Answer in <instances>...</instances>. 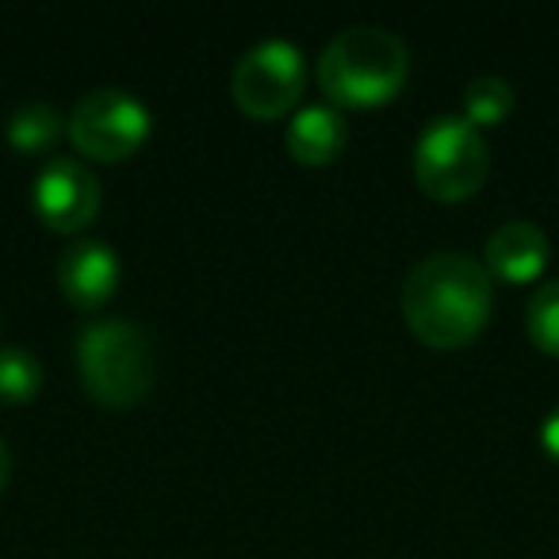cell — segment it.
Masks as SVG:
<instances>
[{
    "instance_id": "cell-1",
    "label": "cell",
    "mask_w": 559,
    "mask_h": 559,
    "mask_svg": "<svg viewBox=\"0 0 559 559\" xmlns=\"http://www.w3.org/2000/svg\"><path fill=\"white\" fill-rule=\"evenodd\" d=\"M403 319L421 342L464 345L487 326L495 307V284L483 261L464 249H433L403 280Z\"/></svg>"
},
{
    "instance_id": "cell-2",
    "label": "cell",
    "mask_w": 559,
    "mask_h": 559,
    "mask_svg": "<svg viewBox=\"0 0 559 559\" xmlns=\"http://www.w3.org/2000/svg\"><path fill=\"white\" fill-rule=\"evenodd\" d=\"M411 70L403 35L383 24L342 27L319 55V85L334 104H383L399 93Z\"/></svg>"
},
{
    "instance_id": "cell-3",
    "label": "cell",
    "mask_w": 559,
    "mask_h": 559,
    "mask_svg": "<svg viewBox=\"0 0 559 559\" xmlns=\"http://www.w3.org/2000/svg\"><path fill=\"white\" fill-rule=\"evenodd\" d=\"M78 368L93 399L108 406H131L154 383V342L134 319L104 314L81 326Z\"/></svg>"
},
{
    "instance_id": "cell-4",
    "label": "cell",
    "mask_w": 559,
    "mask_h": 559,
    "mask_svg": "<svg viewBox=\"0 0 559 559\" xmlns=\"http://www.w3.org/2000/svg\"><path fill=\"white\" fill-rule=\"evenodd\" d=\"M414 173L437 200H464L487 180L490 146L464 116H433L414 142Z\"/></svg>"
},
{
    "instance_id": "cell-5",
    "label": "cell",
    "mask_w": 559,
    "mask_h": 559,
    "mask_svg": "<svg viewBox=\"0 0 559 559\" xmlns=\"http://www.w3.org/2000/svg\"><path fill=\"white\" fill-rule=\"evenodd\" d=\"M73 146L100 162H119L134 154L150 134V108L142 96L119 85H100L78 96L70 119H66Z\"/></svg>"
},
{
    "instance_id": "cell-6",
    "label": "cell",
    "mask_w": 559,
    "mask_h": 559,
    "mask_svg": "<svg viewBox=\"0 0 559 559\" xmlns=\"http://www.w3.org/2000/svg\"><path fill=\"white\" fill-rule=\"evenodd\" d=\"M307 81V58L284 35L257 39L234 66V100L257 119H272L299 100Z\"/></svg>"
},
{
    "instance_id": "cell-7",
    "label": "cell",
    "mask_w": 559,
    "mask_h": 559,
    "mask_svg": "<svg viewBox=\"0 0 559 559\" xmlns=\"http://www.w3.org/2000/svg\"><path fill=\"white\" fill-rule=\"evenodd\" d=\"M32 203L55 230H81L100 211V180L78 157L50 154L35 173Z\"/></svg>"
},
{
    "instance_id": "cell-8",
    "label": "cell",
    "mask_w": 559,
    "mask_h": 559,
    "mask_svg": "<svg viewBox=\"0 0 559 559\" xmlns=\"http://www.w3.org/2000/svg\"><path fill=\"white\" fill-rule=\"evenodd\" d=\"M119 272H123V261L104 238H73L58 253V284L66 299L81 311H96L108 304L111 292L119 288Z\"/></svg>"
},
{
    "instance_id": "cell-9",
    "label": "cell",
    "mask_w": 559,
    "mask_h": 559,
    "mask_svg": "<svg viewBox=\"0 0 559 559\" xmlns=\"http://www.w3.org/2000/svg\"><path fill=\"white\" fill-rule=\"evenodd\" d=\"M483 253H487V272L518 284V280L540 276L551 257V241L533 218H506L487 234Z\"/></svg>"
},
{
    "instance_id": "cell-10",
    "label": "cell",
    "mask_w": 559,
    "mask_h": 559,
    "mask_svg": "<svg viewBox=\"0 0 559 559\" xmlns=\"http://www.w3.org/2000/svg\"><path fill=\"white\" fill-rule=\"evenodd\" d=\"M284 142H288L292 157L304 165L334 162L337 150L345 146V116L334 104H304L292 116Z\"/></svg>"
},
{
    "instance_id": "cell-11",
    "label": "cell",
    "mask_w": 559,
    "mask_h": 559,
    "mask_svg": "<svg viewBox=\"0 0 559 559\" xmlns=\"http://www.w3.org/2000/svg\"><path fill=\"white\" fill-rule=\"evenodd\" d=\"M62 131H66V119H62V111H58L50 100L20 104V108L9 116V123H4V134H9V142L16 150H24V154H39V150H50L58 139H62Z\"/></svg>"
},
{
    "instance_id": "cell-12",
    "label": "cell",
    "mask_w": 559,
    "mask_h": 559,
    "mask_svg": "<svg viewBox=\"0 0 559 559\" xmlns=\"http://www.w3.org/2000/svg\"><path fill=\"white\" fill-rule=\"evenodd\" d=\"M513 111V85L498 73H479L464 85V119L475 127L502 123Z\"/></svg>"
},
{
    "instance_id": "cell-13",
    "label": "cell",
    "mask_w": 559,
    "mask_h": 559,
    "mask_svg": "<svg viewBox=\"0 0 559 559\" xmlns=\"http://www.w3.org/2000/svg\"><path fill=\"white\" fill-rule=\"evenodd\" d=\"M43 388V365L24 345H0V403H27Z\"/></svg>"
},
{
    "instance_id": "cell-14",
    "label": "cell",
    "mask_w": 559,
    "mask_h": 559,
    "mask_svg": "<svg viewBox=\"0 0 559 559\" xmlns=\"http://www.w3.org/2000/svg\"><path fill=\"white\" fill-rule=\"evenodd\" d=\"M525 330L544 353H556L559 357V276L536 284V292L528 296Z\"/></svg>"
},
{
    "instance_id": "cell-15",
    "label": "cell",
    "mask_w": 559,
    "mask_h": 559,
    "mask_svg": "<svg viewBox=\"0 0 559 559\" xmlns=\"http://www.w3.org/2000/svg\"><path fill=\"white\" fill-rule=\"evenodd\" d=\"M540 441H544V449L551 452V456L559 460V403L548 411V418H544V426H540Z\"/></svg>"
},
{
    "instance_id": "cell-16",
    "label": "cell",
    "mask_w": 559,
    "mask_h": 559,
    "mask_svg": "<svg viewBox=\"0 0 559 559\" xmlns=\"http://www.w3.org/2000/svg\"><path fill=\"white\" fill-rule=\"evenodd\" d=\"M9 467H12V460H9V444H4V437H0V487L9 483Z\"/></svg>"
}]
</instances>
